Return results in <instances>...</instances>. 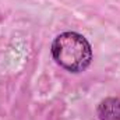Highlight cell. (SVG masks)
Returning a JSON list of instances; mask_svg holds the SVG:
<instances>
[{"mask_svg": "<svg viewBox=\"0 0 120 120\" xmlns=\"http://www.w3.org/2000/svg\"><path fill=\"white\" fill-rule=\"evenodd\" d=\"M52 56L64 70L81 73L91 64L92 49L82 35L77 32H63L52 43Z\"/></svg>", "mask_w": 120, "mask_h": 120, "instance_id": "6da1fadb", "label": "cell"}, {"mask_svg": "<svg viewBox=\"0 0 120 120\" xmlns=\"http://www.w3.org/2000/svg\"><path fill=\"white\" fill-rule=\"evenodd\" d=\"M98 116L101 120H120V99L106 98L98 106Z\"/></svg>", "mask_w": 120, "mask_h": 120, "instance_id": "7a4b0ae2", "label": "cell"}]
</instances>
